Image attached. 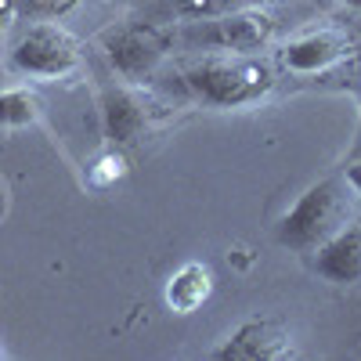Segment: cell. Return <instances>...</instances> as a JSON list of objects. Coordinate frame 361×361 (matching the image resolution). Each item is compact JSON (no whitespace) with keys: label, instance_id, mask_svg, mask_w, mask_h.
Wrapping results in <instances>:
<instances>
[{"label":"cell","instance_id":"cell-16","mask_svg":"<svg viewBox=\"0 0 361 361\" xmlns=\"http://www.w3.org/2000/svg\"><path fill=\"white\" fill-rule=\"evenodd\" d=\"M15 11V0H0V25H4V18Z\"/></svg>","mask_w":361,"mask_h":361},{"label":"cell","instance_id":"cell-14","mask_svg":"<svg viewBox=\"0 0 361 361\" xmlns=\"http://www.w3.org/2000/svg\"><path fill=\"white\" fill-rule=\"evenodd\" d=\"M80 0H15V11L29 18H62L69 15Z\"/></svg>","mask_w":361,"mask_h":361},{"label":"cell","instance_id":"cell-2","mask_svg":"<svg viewBox=\"0 0 361 361\" xmlns=\"http://www.w3.org/2000/svg\"><path fill=\"white\" fill-rule=\"evenodd\" d=\"M185 80L202 102L221 109H243L260 102L275 87V69L253 54H235V58H217V62H202L188 69Z\"/></svg>","mask_w":361,"mask_h":361},{"label":"cell","instance_id":"cell-4","mask_svg":"<svg viewBox=\"0 0 361 361\" xmlns=\"http://www.w3.org/2000/svg\"><path fill=\"white\" fill-rule=\"evenodd\" d=\"M221 361H286L296 357L293 333L275 318H250L217 350Z\"/></svg>","mask_w":361,"mask_h":361},{"label":"cell","instance_id":"cell-17","mask_svg":"<svg viewBox=\"0 0 361 361\" xmlns=\"http://www.w3.org/2000/svg\"><path fill=\"white\" fill-rule=\"evenodd\" d=\"M347 4H350V8H357V11H361V0H347Z\"/></svg>","mask_w":361,"mask_h":361},{"label":"cell","instance_id":"cell-15","mask_svg":"<svg viewBox=\"0 0 361 361\" xmlns=\"http://www.w3.org/2000/svg\"><path fill=\"white\" fill-rule=\"evenodd\" d=\"M343 180L350 185V192H357L361 195V163H354V166H347V173H343Z\"/></svg>","mask_w":361,"mask_h":361},{"label":"cell","instance_id":"cell-5","mask_svg":"<svg viewBox=\"0 0 361 361\" xmlns=\"http://www.w3.org/2000/svg\"><path fill=\"white\" fill-rule=\"evenodd\" d=\"M271 37H275V18L264 15L260 8L209 18V25L195 29V40L231 54H257L271 44Z\"/></svg>","mask_w":361,"mask_h":361},{"label":"cell","instance_id":"cell-11","mask_svg":"<svg viewBox=\"0 0 361 361\" xmlns=\"http://www.w3.org/2000/svg\"><path fill=\"white\" fill-rule=\"evenodd\" d=\"M40 116V102L29 90H4L0 94V127H29Z\"/></svg>","mask_w":361,"mask_h":361},{"label":"cell","instance_id":"cell-12","mask_svg":"<svg viewBox=\"0 0 361 361\" xmlns=\"http://www.w3.org/2000/svg\"><path fill=\"white\" fill-rule=\"evenodd\" d=\"M264 4H271V0H177V11L188 18H221L235 11H253Z\"/></svg>","mask_w":361,"mask_h":361},{"label":"cell","instance_id":"cell-3","mask_svg":"<svg viewBox=\"0 0 361 361\" xmlns=\"http://www.w3.org/2000/svg\"><path fill=\"white\" fill-rule=\"evenodd\" d=\"M11 66L25 76H40V80L69 76L80 66V44L62 25L40 22L11 47Z\"/></svg>","mask_w":361,"mask_h":361},{"label":"cell","instance_id":"cell-10","mask_svg":"<svg viewBox=\"0 0 361 361\" xmlns=\"http://www.w3.org/2000/svg\"><path fill=\"white\" fill-rule=\"evenodd\" d=\"M209 293H214V271L199 260H192V264H185L180 271L170 275L163 296H166V307L173 314H195L209 300Z\"/></svg>","mask_w":361,"mask_h":361},{"label":"cell","instance_id":"cell-7","mask_svg":"<svg viewBox=\"0 0 361 361\" xmlns=\"http://www.w3.org/2000/svg\"><path fill=\"white\" fill-rule=\"evenodd\" d=\"M314 271L333 286L361 282V221H347L333 238H325L314 253Z\"/></svg>","mask_w":361,"mask_h":361},{"label":"cell","instance_id":"cell-8","mask_svg":"<svg viewBox=\"0 0 361 361\" xmlns=\"http://www.w3.org/2000/svg\"><path fill=\"white\" fill-rule=\"evenodd\" d=\"M102 119H105V134L112 145H134L148 130V116L141 102L123 87H109L102 94Z\"/></svg>","mask_w":361,"mask_h":361},{"label":"cell","instance_id":"cell-1","mask_svg":"<svg viewBox=\"0 0 361 361\" xmlns=\"http://www.w3.org/2000/svg\"><path fill=\"white\" fill-rule=\"evenodd\" d=\"M347 221H350V185L329 177V180L311 185L282 217L279 243L289 250H300V253H311L325 238H333Z\"/></svg>","mask_w":361,"mask_h":361},{"label":"cell","instance_id":"cell-9","mask_svg":"<svg viewBox=\"0 0 361 361\" xmlns=\"http://www.w3.org/2000/svg\"><path fill=\"white\" fill-rule=\"evenodd\" d=\"M350 51V44L336 33H311V37H300L282 51V62L293 73H322L329 66H336L340 58Z\"/></svg>","mask_w":361,"mask_h":361},{"label":"cell","instance_id":"cell-13","mask_svg":"<svg viewBox=\"0 0 361 361\" xmlns=\"http://www.w3.org/2000/svg\"><path fill=\"white\" fill-rule=\"evenodd\" d=\"M127 173V159L123 156H116V152H109V156H102L94 166H87V180L94 188H109V185H116L119 177Z\"/></svg>","mask_w":361,"mask_h":361},{"label":"cell","instance_id":"cell-6","mask_svg":"<svg viewBox=\"0 0 361 361\" xmlns=\"http://www.w3.org/2000/svg\"><path fill=\"white\" fill-rule=\"evenodd\" d=\"M105 51L116 73H123L130 80L148 76L166 54V33H159L156 25H123L105 37Z\"/></svg>","mask_w":361,"mask_h":361}]
</instances>
